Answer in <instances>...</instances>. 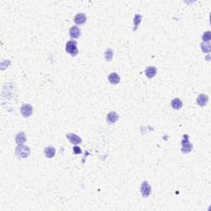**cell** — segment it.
I'll return each instance as SVG.
<instances>
[{
  "instance_id": "obj_1",
  "label": "cell",
  "mask_w": 211,
  "mask_h": 211,
  "mask_svg": "<svg viewBox=\"0 0 211 211\" xmlns=\"http://www.w3.org/2000/svg\"><path fill=\"white\" fill-rule=\"evenodd\" d=\"M31 150L29 149V147H27L26 145L21 144L18 145L15 149V153L18 156V158H26L30 155Z\"/></svg>"
},
{
  "instance_id": "obj_2",
  "label": "cell",
  "mask_w": 211,
  "mask_h": 211,
  "mask_svg": "<svg viewBox=\"0 0 211 211\" xmlns=\"http://www.w3.org/2000/svg\"><path fill=\"white\" fill-rule=\"evenodd\" d=\"M65 51L68 54H69L72 56H76L78 54L77 51V43L74 41H69L66 43L65 45Z\"/></svg>"
},
{
  "instance_id": "obj_3",
  "label": "cell",
  "mask_w": 211,
  "mask_h": 211,
  "mask_svg": "<svg viewBox=\"0 0 211 211\" xmlns=\"http://www.w3.org/2000/svg\"><path fill=\"white\" fill-rule=\"evenodd\" d=\"M181 151L184 153H190L192 149H193V146L192 144L190 143L189 141V139H188V135H184V139L181 141Z\"/></svg>"
},
{
  "instance_id": "obj_4",
  "label": "cell",
  "mask_w": 211,
  "mask_h": 211,
  "mask_svg": "<svg viewBox=\"0 0 211 211\" xmlns=\"http://www.w3.org/2000/svg\"><path fill=\"white\" fill-rule=\"evenodd\" d=\"M140 192L142 194V196L144 198L149 196V195L151 194V186L148 181H144L142 182L141 187H140Z\"/></svg>"
},
{
  "instance_id": "obj_5",
  "label": "cell",
  "mask_w": 211,
  "mask_h": 211,
  "mask_svg": "<svg viewBox=\"0 0 211 211\" xmlns=\"http://www.w3.org/2000/svg\"><path fill=\"white\" fill-rule=\"evenodd\" d=\"M20 111L23 117L27 118L32 115V106L31 104H23L21 106Z\"/></svg>"
},
{
  "instance_id": "obj_6",
  "label": "cell",
  "mask_w": 211,
  "mask_h": 211,
  "mask_svg": "<svg viewBox=\"0 0 211 211\" xmlns=\"http://www.w3.org/2000/svg\"><path fill=\"white\" fill-rule=\"evenodd\" d=\"M66 137L67 139L69 140V142L74 145H77V144H79V143H82V140L79 136H77V134H73V133H69V134H66Z\"/></svg>"
},
{
  "instance_id": "obj_7",
  "label": "cell",
  "mask_w": 211,
  "mask_h": 211,
  "mask_svg": "<svg viewBox=\"0 0 211 211\" xmlns=\"http://www.w3.org/2000/svg\"><path fill=\"white\" fill-rule=\"evenodd\" d=\"M74 21L77 25H82V24H84L86 22L87 17L84 13L80 12V13H77L75 15Z\"/></svg>"
},
{
  "instance_id": "obj_8",
  "label": "cell",
  "mask_w": 211,
  "mask_h": 211,
  "mask_svg": "<svg viewBox=\"0 0 211 211\" xmlns=\"http://www.w3.org/2000/svg\"><path fill=\"white\" fill-rule=\"evenodd\" d=\"M157 72H158V69L156 67L149 66L145 69V74L149 78H153V77H155V75L157 74Z\"/></svg>"
},
{
  "instance_id": "obj_9",
  "label": "cell",
  "mask_w": 211,
  "mask_h": 211,
  "mask_svg": "<svg viewBox=\"0 0 211 211\" xmlns=\"http://www.w3.org/2000/svg\"><path fill=\"white\" fill-rule=\"evenodd\" d=\"M108 81L110 82V83L113 84V85H116L120 83V77L116 73H111L108 76Z\"/></svg>"
},
{
  "instance_id": "obj_10",
  "label": "cell",
  "mask_w": 211,
  "mask_h": 211,
  "mask_svg": "<svg viewBox=\"0 0 211 211\" xmlns=\"http://www.w3.org/2000/svg\"><path fill=\"white\" fill-rule=\"evenodd\" d=\"M208 101V96L205 95V94H200V95L197 97L196 102H197V104L199 105V106H200V107H205V105L207 104Z\"/></svg>"
},
{
  "instance_id": "obj_11",
  "label": "cell",
  "mask_w": 211,
  "mask_h": 211,
  "mask_svg": "<svg viewBox=\"0 0 211 211\" xmlns=\"http://www.w3.org/2000/svg\"><path fill=\"white\" fill-rule=\"evenodd\" d=\"M81 35L80 29L77 27V26H74L70 28L69 30V36H71L72 38H78Z\"/></svg>"
},
{
  "instance_id": "obj_12",
  "label": "cell",
  "mask_w": 211,
  "mask_h": 211,
  "mask_svg": "<svg viewBox=\"0 0 211 211\" xmlns=\"http://www.w3.org/2000/svg\"><path fill=\"white\" fill-rule=\"evenodd\" d=\"M118 119H119V116H118V114L116 113V111H110V113L107 115V121L110 123V124L116 123L118 120Z\"/></svg>"
},
{
  "instance_id": "obj_13",
  "label": "cell",
  "mask_w": 211,
  "mask_h": 211,
  "mask_svg": "<svg viewBox=\"0 0 211 211\" xmlns=\"http://www.w3.org/2000/svg\"><path fill=\"white\" fill-rule=\"evenodd\" d=\"M16 143H18V145H21V144H23L26 141H27V137H26V134L24 132H20L18 133L17 135H16Z\"/></svg>"
},
{
  "instance_id": "obj_14",
  "label": "cell",
  "mask_w": 211,
  "mask_h": 211,
  "mask_svg": "<svg viewBox=\"0 0 211 211\" xmlns=\"http://www.w3.org/2000/svg\"><path fill=\"white\" fill-rule=\"evenodd\" d=\"M44 153H45V156L46 158H53V157H54V155H55V149L54 147H51V146L46 147L44 149Z\"/></svg>"
},
{
  "instance_id": "obj_15",
  "label": "cell",
  "mask_w": 211,
  "mask_h": 211,
  "mask_svg": "<svg viewBox=\"0 0 211 211\" xmlns=\"http://www.w3.org/2000/svg\"><path fill=\"white\" fill-rule=\"evenodd\" d=\"M171 105H172V107H173V109H175V110H180L181 107H182V106H183V103H182V101H181V99H179V98H174L173 101H172V102H171Z\"/></svg>"
},
{
  "instance_id": "obj_16",
  "label": "cell",
  "mask_w": 211,
  "mask_h": 211,
  "mask_svg": "<svg viewBox=\"0 0 211 211\" xmlns=\"http://www.w3.org/2000/svg\"><path fill=\"white\" fill-rule=\"evenodd\" d=\"M141 21H142V16L140 15V14H136V15L134 16V31L137 30V28H138V27H139V25L140 24Z\"/></svg>"
},
{
  "instance_id": "obj_17",
  "label": "cell",
  "mask_w": 211,
  "mask_h": 211,
  "mask_svg": "<svg viewBox=\"0 0 211 211\" xmlns=\"http://www.w3.org/2000/svg\"><path fill=\"white\" fill-rule=\"evenodd\" d=\"M200 45H201V50H202L203 52H205V53H209L210 52L211 47L209 42H203Z\"/></svg>"
},
{
  "instance_id": "obj_18",
  "label": "cell",
  "mask_w": 211,
  "mask_h": 211,
  "mask_svg": "<svg viewBox=\"0 0 211 211\" xmlns=\"http://www.w3.org/2000/svg\"><path fill=\"white\" fill-rule=\"evenodd\" d=\"M113 55V51H112L111 49H108V50L105 52V59H106L107 61H110V60H112Z\"/></svg>"
},
{
  "instance_id": "obj_19",
  "label": "cell",
  "mask_w": 211,
  "mask_h": 211,
  "mask_svg": "<svg viewBox=\"0 0 211 211\" xmlns=\"http://www.w3.org/2000/svg\"><path fill=\"white\" fill-rule=\"evenodd\" d=\"M211 39V32L209 31L204 32L202 36V40L204 42H209Z\"/></svg>"
},
{
  "instance_id": "obj_20",
  "label": "cell",
  "mask_w": 211,
  "mask_h": 211,
  "mask_svg": "<svg viewBox=\"0 0 211 211\" xmlns=\"http://www.w3.org/2000/svg\"><path fill=\"white\" fill-rule=\"evenodd\" d=\"M74 153L75 154H79V153H82V150H81V149L78 146H74Z\"/></svg>"
}]
</instances>
